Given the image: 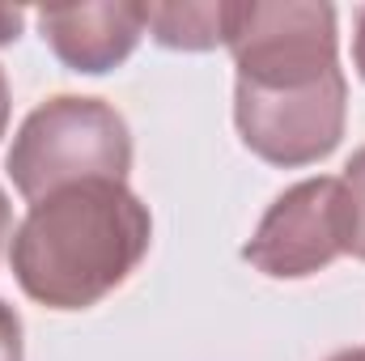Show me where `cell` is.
<instances>
[{
  "mask_svg": "<svg viewBox=\"0 0 365 361\" xmlns=\"http://www.w3.org/2000/svg\"><path fill=\"white\" fill-rule=\"evenodd\" d=\"M153 238L149 208L123 183H77L30 204L13 234V276L51 310H86L119 289Z\"/></svg>",
  "mask_w": 365,
  "mask_h": 361,
  "instance_id": "cell-1",
  "label": "cell"
},
{
  "mask_svg": "<svg viewBox=\"0 0 365 361\" xmlns=\"http://www.w3.org/2000/svg\"><path fill=\"white\" fill-rule=\"evenodd\" d=\"M128 171H132L128 123L102 98L60 93L34 106L9 149L13 187L34 204L77 183H123Z\"/></svg>",
  "mask_w": 365,
  "mask_h": 361,
  "instance_id": "cell-2",
  "label": "cell"
},
{
  "mask_svg": "<svg viewBox=\"0 0 365 361\" xmlns=\"http://www.w3.org/2000/svg\"><path fill=\"white\" fill-rule=\"evenodd\" d=\"M238 81L247 86H310L336 73V9L331 4H234L230 39Z\"/></svg>",
  "mask_w": 365,
  "mask_h": 361,
  "instance_id": "cell-3",
  "label": "cell"
},
{
  "mask_svg": "<svg viewBox=\"0 0 365 361\" xmlns=\"http://www.w3.org/2000/svg\"><path fill=\"white\" fill-rule=\"evenodd\" d=\"M349 86L344 73H327L310 86H247L234 90V119L251 153L272 166H310L327 158L344 136Z\"/></svg>",
  "mask_w": 365,
  "mask_h": 361,
  "instance_id": "cell-4",
  "label": "cell"
},
{
  "mask_svg": "<svg viewBox=\"0 0 365 361\" xmlns=\"http://www.w3.org/2000/svg\"><path fill=\"white\" fill-rule=\"evenodd\" d=\"M344 251H349V221H344L340 179H306L276 195L259 230L242 247V255L276 280L310 276Z\"/></svg>",
  "mask_w": 365,
  "mask_h": 361,
  "instance_id": "cell-5",
  "label": "cell"
},
{
  "mask_svg": "<svg viewBox=\"0 0 365 361\" xmlns=\"http://www.w3.org/2000/svg\"><path fill=\"white\" fill-rule=\"evenodd\" d=\"M34 17L51 51L77 73H106L123 64L145 34V4H128V0L51 4L38 9Z\"/></svg>",
  "mask_w": 365,
  "mask_h": 361,
  "instance_id": "cell-6",
  "label": "cell"
},
{
  "mask_svg": "<svg viewBox=\"0 0 365 361\" xmlns=\"http://www.w3.org/2000/svg\"><path fill=\"white\" fill-rule=\"evenodd\" d=\"M234 21L230 0H182V4H145V26L162 47L208 51L225 47Z\"/></svg>",
  "mask_w": 365,
  "mask_h": 361,
  "instance_id": "cell-7",
  "label": "cell"
},
{
  "mask_svg": "<svg viewBox=\"0 0 365 361\" xmlns=\"http://www.w3.org/2000/svg\"><path fill=\"white\" fill-rule=\"evenodd\" d=\"M344 221H349V255L365 260V149L353 153V162L344 166Z\"/></svg>",
  "mask_w": 365,
  "mask_h": 361,
  "instance_id": "cell-8",
  "label": "cell"
},
{
  "mask_svg": "<svg viewBox=\"0 0 365 361\" xmlns=\"http://www.w3.org/2000/svg\"><path fill=\"white\" fill-rule=\"evenodd\" d=\"M0 361H21V319L0 302Z\"/></svg>",
  "mask_w": 365,
  "mask_h": 361,
  "instance_id": "cell-9",
  "label": "cell"
},
{
  "mask_svg": "<svg viewBox=\"0 0 365 361\" xmlns=\"http://www.w3.org/2000/svg\"><path fill=\"white\" fill-rule=\"evenodd\" d=\"M21 21H26V13H21V9L0 4V43H13V39L21 34Z\"/></svg>",
  "mask_w": 365,
  "mask_h": 361,
  "instance_id": "cell-10",
  "label": "cell"
},
{
  "mask_svg": "<svg viewBox=\"0 0 365 361\" xmlns=\"http://www.w3.org/2000/svg\"><path fill=\"white\" fill-rule=\"evenodd\" d=\"M353 60H357V73L365 77V9L357 13V39H353Z\"/></svg>",
  "mask_w": 365,
  "mask_h": 361,
  "instance_id": "cell-11",
  "label": "cell"
},
{
  "mask_svg": "<svg viewBox=\"0 0 365 361\" xmlns=\"http://www.w3.org/2000/svg\"><path fill=\"white\" fill-rule=\"evenodd\" d=\"M4 238H9V200L0 191V251H4Z\"/></svg>",
  "mask_w": 365,
  "mask_h": 361,
  "instance_id": "cell-12",
  "label": "cell"
},
{
  "mask_svg": "<svg viewBox=\"0 0 365 361\" xmlns=\"http://www.w3.org/2000/svg\"><path fill=\"white\" fill-rule=\"evenodd\" d=\"M4 119H9V86H4V73H0V136H4Z\"/></svg>",
  "mask_w": 365,
  "mask_h": 361,
  "instance_id": "cell-13",
  "label": "cell"
},
{
  "mask_svg": "<svg viewBox=\"0 0 365 361\" xmlns=\"http://www.w3.org/2000/svg\"><path fill=\"white\" fill-rule=\"evenodd\" d=\"M327 361H365V349H344V353H336V357Z\"/></svg>",
  "mask_w": 365,
  "mask_h": 361,
  "instance_id": "cell-14",
  "label": "cell"
}]
</instances>
